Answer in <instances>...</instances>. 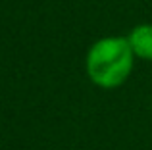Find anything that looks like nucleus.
<instances>
[{"label":"nucleus","mask_w":152,"mask_h":150,"mask_svg":"<svg viewBox=\"0 0 152 150\" xmlns=\"http://www.w3.org/2000/svg\"><path fill=\"white\" fill-rule=\"evenodd\" d=\"M135 54L127 35H108L89 46L85 56V73L94 87L114 90L129 79L135 68Z\"/></svg>","instance_id":"nucleus-1"},{"label":"nucleus","mask_w":152,"mask_h":150,"mask_svg":"<svg viewBox=\"0 0 152 150\" xmlns=\"http://www.w3.org/2000/svg\"><path fill=\"white\" fill-rule=\"evenodd\" d=\"M135 58L142 62H152V23H139L127 35Z\"/></svg>","instance_id":"nucleus-2"}]
</instances>
